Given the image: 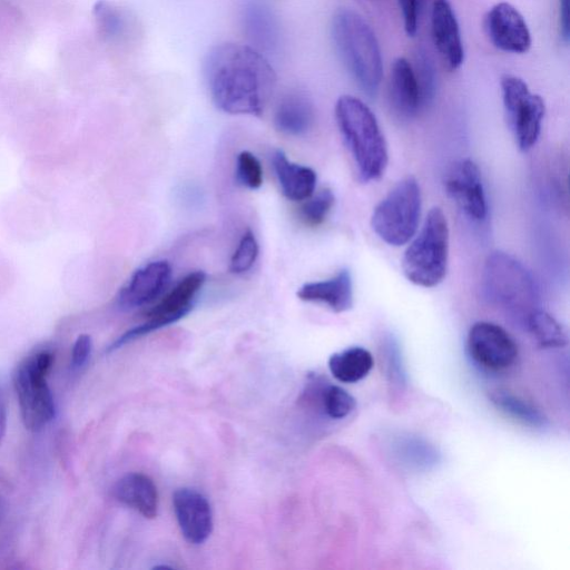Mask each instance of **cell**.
I'll return each mask as SVG.
<instances>
[{"label": "cell", "mask_w": 570, "mask_h": 570, "mask_svg": "<svg viewBox=\"0 0 570 570\" xmlns=\"http://www.w3.org/2000/svg\"><path fill=\"white\" fill-rule=\"evenodd\" d=\"M203 70L215 106L230 115L259 116L276 81L266 56L248 45L213 47Z\"/></svg>", "instance_id": "6da1fadb"}, {"label": "cell", "mask_w": 570, "mask_h": 570, "mask_svg": "<svg viewBox=\"0 0 570 570\" xmlns=\"http://www.w3.org/2000/svg\"><path fill=\"white\" fill-rule=\"evenodd\" d=\"M331 36L350 76L364 94L375 96L381 85L383 66L379 41L371 26L358 12L341 8L333 14Z\"/></svg>", "instance_id": "7a4b0ae2"}, {"label": "cell", "mask_w": 570, "mask_h": 570, "mask_svg": "<svg viewBox=\"0 0 570 570\" xmlns=\"http://www.w3.org/2000/svg\"><path fill=\"white\" fill-rule=\"evenodd\" d=\"M335 119L361 180L381 178L387 166L389 154L372 110L361 99L343 95L335 105Z\"/></svg>", "instance_id": "3957f363"}, {"label": "cell", "mask_w": 570, "mask_h": 570, "mask_svg": "<svg viewBox=\"0 0 570 570\" xmlns=\"http://www.w3.org/2000/svg\"><path fill=\"white\" fill-rule=\"evenodd\" d=\"M449 258V225L440 207L428 213L424 223L404 252L402 271L413 284L434 287L446 274Z\"/></svg>", "instance_id": "277c9868"}, {"label": "cell", "mask_w": 570, "mask_h": 570, "mask_svg": "<svg viewBox=\"0 0 570 570\" xmlns=\"http://www.w3.org/2000/svg\"><path fill=\"white\" fill-rule=\"evenodd\" d=\"M482 291L493 304L527 313L537 309L538 287L531 273L513 256L491 253L483 267Z\"/></svg>", "instance_id": "5b68a950"}, {"label": "cell", "mask_w": 570, "mask_h": 570, "mask_svg": "<svg viewBox=\"0 0 570 570\" xmlns=\"http://www.w3.org/2000/svg\"><path fill=\"white\" fill-rule=\"evenodd\" d=\"M53 355L48 350L24 357L13 373V386L26 429L39 431L55 416V402L47 383Z\"/></svg>", "instance_id": "8992f818"}, {"label": "cell", "mask_w": 570, "mask_h": 570, "mask_svg": "<svg viewBox=\"0 0 570 570\" xmlns=\"http://www.w3.org/2000/svg\"><path fill=\"white\" fill-rule=\"evenodd\" d=\"M421 213L417 180L409 176L399 181L374 208L371 226L386 244L401 246L416 233Z\"/></svg>", "instance_id": "52a82bcc"}, {"label": "cell", "mask_w": 570, "mask_h": 570, "mask_svg": "<svg viewBox=\"0 0 570 570\" xmlns=\"http://www.w3.org/2000/svg\"><path fill=\"white\" fill-rule=\"evenodd\" d=\"M502 101L507 121L521 150L530 149L539 139L546 112L543 99L532 94L519 77L501 79Z\"/></svg>", "instance_id": "ba28073f"}, {"label": "cell", "mask_w": 570, "mask_h": 570, "mask_svg": "<svg viewBox=\"0 0 570 570\" xmlns=\"http://www.w3.org/2000/svg\"><path fill=\"white\" fill-rule=\"evenodd\" d=\"M205 282L206 274L203 271H194L187 274L156 305L146 312V321L142 324L125 332L108 350H117L145 334L181 320L191 311L193 302Z\"/></svg>", "instance_id": "9c48e42d"}, {"label": "cell", "mask_w": 570, "mask_h": 570, "mask_svg": "<svg viewBox=\"0 0 570 570\" xmlns=\"http://www.w3.org/2000/svg\"><path fill=\"white\" fill-rule=\"evenodd\" d=\"M466 347L478 365L492 372L509 368L518 357V346L511 335L490 322H476L471 326Z\"/></svg>", "instance_id": "30bf717a"}, {"label": "cell", "mask_w": 570, "mask_h": 570, "mask_svg": "<svg viewBox=\"0 0 570 570\" xmlns=\"http://www.w3.org/2000/svg\"><path fill=\"white\" fill-rule=\"evenodd\" d=\"M444 186L449 197L471 219L483 220L487 199L479 167L471 159L455 161L446 171Z\"/></svg>", "instance_id": "8fae6325"}, {"label": "cell", "mask_w": 570, "mask_h": 570, "mask_svg": "<svg viewBox=\"0 0 570 570\" xmlns=\"http://www.w3.org/2000/svg\"><path fill=\"white\" fill-rule=\"evenodd\" d=\"M239 22L248 46L265 55L278 52L282 28L277 14L264 0H244Z\"/></svg>", "instance_id": "7c38bea8"}, {"label": "cell", "mask_w": 570, "mask_h": 570, "mask_svg": "<svg viewBox=\"0 0 570 570\" xmlns=\"http://www.w3.org/2000/svg\"><path fill=\"white\" fill-rule=\"evenodd\" d=\"M484 27L490 41L502 51L524 53L531 47V33L524 18L508 2H499L488 11Z\"/></svg>", "instance_id": "4fadbf2b"}, {"label": "cell", "mask_w": 570, "mask_h": 570, "mask_svg": "<svg viewBox=\"0 0 570 570\" xmlns=\"http://www.w3.org/2000/svg\"><path fill=\"white\" fill-rule=\"evenodd\" d=\"M171 267L167 261H153L134 272L117 295V305L128 311L154 302L167 287Z\"/></svg>", "instance_id": "5bb4252c"}, {"label": "cell", "mask_w": 570, "mask_h": 570, "mask_svg": "<svg viewBox=\"0 0 570 570\" xmlns=\"http://www.w3.org/2000/svg\"><path fill=\"white\" fill-rule=\"evenodd\" d=\"M176 519L184 538L193 543H204L213 530V513L207 499L195 489L180 488L173 494Z\"/></svg>", "instance_id": "9a60e30c"}, {"label": "cell", "mask_w": 570, "mask_h": 570, "mask_svg": "<svg viewBox=\"0 0 570 570\" xmlns=\"http://www.w3.org/2000/svg\"><path fill=\"white\" fill-rule=\"evenodd\" d=\"M433 43L446 68L456 70L464 60V50L455 13L448 0H434L431 10Z\"/></svg>", "instance_id": "2e32d148"}, {"label": "cell", "mask_w": 570, "mask_h": 570, "mask_svg": "<svg viewBox=\"0 0 570 570\" xmlns=\"http://www.w3.org/2000/svg\"><path fill=\"white\" fill-rule=\"evenodd\" d=\"M389 100L394 114L405 120L413 119L425 110L413 67L403 57L393 61Z\"/></svg>", "instance_id": "e0dca14e"}, {"label": "cell", "mask_w": 570, "mask_h": 570, "mask_svg": "<svg viewBox=\"0 0 570 570\" xmlns=\"http://www.w3.org/2000/svg\"><path fill=\"white\" fill-rule=\"evenodd\" d=\"M296 294L302 301L324 304L335 313L346 312L353 306L351 273L344 268L328 279L305 283Z\"/></svg>", "instance_id": "ac0fdd59"}, {"label": "cell", "mask_w": 570, "mask_h": 570, "mask_svg": "<svg viewBox=\"0 0 570 570\" xmlns=\"http://www.w3.org/2000/svg\"><path fill=\"white\" fill-rule=\"evenodd\" d=\"M314 120V105L308 95L301 90L284 95L274 114L276 129L288 136L305 135L313 127Z\"/></svg>", "instance_id": "d6986e66"}, {"label": "cell", "mask_w": 570, "mask_h": 570, "mask_svg": "<svg viewBox=\"0 0 570 570\" xmlns=\"http://www.w3.org/2000/svg\"><path fill=\"white\" fill-rule=\"evenodd\" d=\"M272 166L286 198L299 202L314 194L317 176L311 167L291 161L281 149L273 153Z\"/></svg>", "instance_id": "ffe728a7"}, {"label": "cell", "mask_w": 570, "mask_h": 570, "mask_svg": "<svg viewBox=\"0 0 570 570\" xmlns=\"http://www.w3.org/2000/svg\"><path fill=\"white\" fill-rule=\"evenodd\" d=\"M114 495L121 503L136 510L142 517L157 515L158 493L153 480L144 473H128L117 481Z\"/></svg>", "instance_id": "44dd1931"}, {"label": "cell", "mask_w": 570, "mask_h": 570, "mask_svg": "<svg viewBox=\"0 0 570 570\" xmlns=\"http://www.w3.org/2000/svg\"><path fill=\"white\" fill-rule=\"evenodd\" d=\"M374 365L373 355L361 346L334 353L328 358L332 375L343 383H356L364 379Z\"/></svg>", "instance_id": "7402d4cb"}, {"label": "cell", "mask_w": 570, "mask_h": 570, "mask_svg": "<svg viewBox=\"0 0 570 570\" xmlns=\"http://www.w3.org/2000/svg\"><path fill=\"white\" fill-rule=\"evenodd\" d=\"M493 405L507 416L531 428H543L548 419L535 405L507 391L491 393Z\"/></svg>", "instance_id": "603a6c76"}, {"label": "cell", "mask_w": 570, "mask_h": 570, "mask_svg": "<svg viewBox=\"0 0 570 570\" xmlns=\"http://www.w3.org/2000/svg\"><path fill=\"white\" fill-rule=\"evenodd\" d=\"M527 324L537 343L543 348L563 347L568 344L562 326L544 311H532L527 316Z\"/></svg>", "instance_id": "cb8c5ba5"}, {"label": "cell", "mask_w": 570, "mask_h": 570, "mask_svg": "<svg viewBox=\"0 0 570 570\" xmlns=\"http://www.w3.org/2000/svg\"><path fill=\"white\" fill-rule=\"evenodd\" d=\"M94 16L100 35L108 40L121 39L128 30L126 13L116 4L100 0L94 7Z\"/></svg>", "instance_id": "d4e9b609"}, {"label": "cell", "mask_w": 570, "mask_h": 570, "mask_svg": "<svg viewBox=\"0 0 570 570\" xmlns=\"http://www.w3.org/2000/svg\"><path fill=\"white\" fill-rule=\"evenodd\" d=\"M413 67V66H412ZM414 75L425 109L433 102L438 90V72L430 53L420 48L415 52Z\"/></svg>", "instance_id": "484cf974"}, {"label": "cell", "mask_w": 570, "mask_h": 570, "mask_svg": "<svg viewBox=\"0 0 570 570\" xmlns=\"http://www.w3.org/2000/svg\"><path fill=\"white\" fill-rule=\"evenodd\" d=\"M318 399L324 413L335 420L347 416L356 406L355 399L338 385H322L318 389Z\"/></svg>", "instance_id": "4316f807"}, {"label": "cell", "mask_w": 570, "mask_h": 570, "mask_svg": "<svg viewBox=\"0 0 570 570\" xmlns=\"http://www.w3.org/2000/svg\"><path fill=\"white\" fill-rule=\"evenodd\" d=\"M335 203V196L328 188L320 190L309 196L299 209L302 219L309 226L322 224Z\"/></svg>", "instance_id": "83f0119b"}, {"label": "cell", "mask_w": 570, "mask_h": 570, "mask_svg": "<svg viewBox=\"0 0 570 570\" xmlns=\"http://www.w3.org/2000/svg\"><path fill=\"white\" fill-rule=\"evenodd\" d=\"M259 253L257 239L252 230H246L230 258L229 269L234 274H244L255 264Z\"/></svg>", "instance_id": "f1b7e54d"}, {"label": "cell", "mask_w": 570, "mask_h": 570, "mask_svg": "<svg viewBox=\"0 0 570 570\" xmlns=\"http://www.w3.org/2000/svg\"><path fill=\"white\" fill-rule=\"evenodd\" d=\"M236 178L239 184L257 189L263 184V168L257 157L248 150L238 154L236 160Z\"/></svg>", "instance_id": "f546056e"}, {"label": "cell", "mask_w": 570, "mask_h": 570, "mask_svg": "<svg viewBox=\"0 0 570 570\" xmlns=\"http://www.w3.org/2000/svg\"><path fill=\"white\" fill-rule=\"evenodd\" d=\"M426 0H399L404 30L407 36L416 33L422 9Z\"/></svg>", "instance_id": "4dcf8cb0"}, {"label": "cell", "mask_w": 570, "mask_h": 570, "mask_svg": "<svg viewBox=\"0 0 570 570\" xmlns=\"http://www.w3.org/2000/svg\"><path fill=\"white\" fill-rule=\"evenodd\" d=\"M92 341L88 334H81L73 343L71 352V366L73 368L82 367L91 353Z\"/></svg>", "instance_id": "1f68e13d"}, {"label": "cell", "mask_w": 570, "mask_h": 570, "mask_svg": "<svg viewBox=\"0 0 570 570\" xmlns=\"http://www.w3.org/2000/svg\"><path fill=\"white\" fill-rule=\"evenodd\" d=\"M559 19L561 37L564 42H568L570 37L569 0H559Z\"/></svg>", "instance_id": "d6a6232c"}, {"label": "cell", "mask_w": 570, "mask_h": 570, "mask_svg": "<svg viewBox=\"0 0 570 570\" xmlns=\"http://www.w3.org/2000/svg\"><path fill=\"white\" fill-rule=\"evenodd\" d=\"M7 429V409L4 399L0 392V445L6 434Z\"/></svg>", "instance_id": "836d02e7"}, {"label": "cell", "mask_w": 570, "mask_h": 570, "mask_svg": "<svg viewBox=\"0 0 570 570\" xmlns=\"http://www.w3.org/2000/svg\"><path fill=\"white\" fill-rule=\"evenodd\" d=\"M1 519H2V503H1V499H0V523H1Z\"/></svg>", "instance_id": "e575fe53"}]
</instances>
